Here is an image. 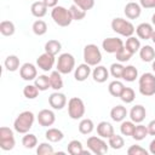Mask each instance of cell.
<instances>
[{
    "instance_id": "1",
    "label": "cell",
    "mask_w": 155,
    "mask_h": 155,
    "mask_svg": "<svg viewBox=\"0 0 155 155\" xmlns=\"http://www.w3.org/2000/svg\"><path fill=\"white\" fill-rule=\"evenodd\" d=\"M34 120H35V115L31 111H29V110L22 111L16 117V120L13 122V128H15L16 132L22 133V134H25L33 127Z\"/></svg>"
},
{
    "instance_id": "2",
    "label": "cell",
    "mask_w": 155,
    "mask_h": 155,
    "mask_svg": "<svg viewBox=\"0 0 155 155\" xmlns=\"http://www.w3.org/2000/svg\"><path fill=\"white\" fill-rule=\"evenodd\" d=\"M138 90L140 94L151 97L155 94V75L153 73H144L138 80Z\"/></svg>"
},
{
    "instance_id": "3",
    "label": "cell",
    "mask_w": 155,
    "mask_h": 155,
    "mask_svg": "<svg viewBox=\"0 0 155 155\" xmlns=\"http://www.w3.org/2000/svg\"><path fill=\"white\" fill-rule=\"evenodd\" d=\"M51 17H52L53 22L59 27H68L74 21L73 16L70 13V10H68L63 6H58V5L52 8Z\"/></svg>"
},
{
    "instance_id": "4",
    "label": "cell",
    "mask_w": 155,
    "mask_h": 155,
    "mask_svg": "<svg viewBox=\"0 0 155 155\" xmlns=\"http://www.w3.org/2000/svg\"><path fill=\"white\" fill-rule=\"evenodd\" d=\"M111 29L117 33L119 35L121 36H125V38H130L134 34L136 31V28L134 25L127 21V19H124L121 17H117V18H114L111 21Z\"/></svg>"
},
{
    "instance_id": "5",
    "label": "cell",
    "mask_w": 155,
    "mask_h": 155,
    "mask_svg": "<svg viewBox=\"0 0 155 155\" xmlns=\"http://www.w3.org/2000/svg\"><path fill=\"white\" fill-rule=\"evenodd\" d=\"M84 61L91 67H96L102 62V53L97 45L88 44L84 47Z\"/></svg>"
},
{
    "instance_id": "6",
    "label": "cell",
    "mask_w": 155,
    "mask_h": 155,
    "mask_svg": "<svg viewBox=\"0 0 155 155\" xmlns=\"http://www.w3.org/2000/svg\"><path fill=\"white\" fill-rule=\"evenodd\" d=\"M85 104L84 101L79 97H73L68 102V115L73 120H79L85 115Z\"/></svg>"
},
{
    "instance_id": "7",
    "label": "cell",
    "mask_w": 155,
    "mask_h": 155,
    "mask_svg": "<svg viewBox=\"0 0 155 155\" xmlns=\"http://www.w3.org/2000/svg\"><path fill=\"white\" fill-rule=\"evenodd\" d=\"M86 144H87V148L90 149V151L96 155H103V154L108 153V149H109V144H107L104 138H102L99 136L98 137H96V136L88 137Z\"/></svg>"
},
{
    "instance_id": "8",
    "label": "cell",
    "mask_w": 155,
    "mask_h": 155,
    "mask_svg": "<svg viewBox=\"0 0 155 155\" xmlns=\"http://www.w3.org/2000/svg\"><path fill=\"white\" fill-rule=\"evenodd\" d=\"M75 69V58L71 53H61L57 62V70L61 74H69Z\"/></svg>"
},
{
    "instance_id": "9",
    "label": "cell",
    "mask_w": 155,
    "mask_h": 155,
    "mask_svg": "<svg viewBox=\"0 0 155 155\" xmlns=\"http://www.w3.org/2000/svg\"><path fill=\"white\" fill-rule=\"evenodd\" d=\"M16 139L13 136V131L6 126L0 127V148L5 151L12 150L15 148Z\"/></svg>"
},
{
    "instance_id": "10",
    "label": "cell",
    "mask_w": 155,
    "mask_h": 155,
    "mask_svg": "<svg viewBox=\"0 0 155 155\" xmlns=\"http://www.w3.org/2000/svg\"><path fill=\"white\" fill-rule=\"evenodd\" d=\"M124 41L120 38H107L102 42V48L107 53H116L124 47Z\"/></svg>"
},
{
    "instance_id": "11",
    "label": "cell",
    "mask_w": 155,
    "mask_h": 155,
    "mask_svg": "<svg viewBox=\"0 0 155 155\" xmlns=\"http://www.w3.org/2000/svg\"><path fill=\"white\" fill-rule=\"evenodd\" d=\"M48 104L51 105L52 109L61 110L67 104V97H65L64 93H62L59 91H56V92H53V93L50 94V97H48Z\"/></svg>"
},
{
    "instance_id": "12",
    "label": "cell",
    "mask_w": 155,
    "mask_h": 155,
    "mask_svg": "<svg viewBox=\"0 0 155 155\" xmlns=\"http://www.w3.org/2000/svg\"><path fill=\"white\" fill-rule=\"evenodd\" d=\"M36 119H38V122H39L40 126H42V127H48V126H52V125L54 124V121H56V115H54V113H53L52 110H50V109H42V110L39 111Z\"/></svg>"
},
{
    "instance_id": "13",
    "label": "cell",
    "mask_w": 155,
    "mask_h": 155,
    "mask_svg": "<svg viewBox=\"0 0 155 155\" xmlns=\"http://www.w3.org/2000/svg\"><path fill=\"white\" fill-rule=\"evenodd\" d=\"M36 65L44 70V71H50L53 65H54V56L50 54L47 52H44L42 54H40L36 59Z\"/></svg>"
},
{
    "instance_id": "14",
    "label": "cell",
    "mask_w": 155,
    "mask_h": 155,
    "mask_svg": "<svg viewBox=\"0 0 155 155\" xmlns=\"http://www.w3.org/2000/svg\"><path fill=\"white\" fill-rule=\"evenodd\" d=\"M19 75L23 80L25 81H31V80H35L36 76H38V70H36V67L33 64V63H24L21 68H19Z\"/></svg>"
},
{
    "instance_id": "15",
    "label": "cell",
    "mask_w": 155,
    "mask_h": 155,
    "mask_svg": "<svg viewBox=\"0 0 155 155\" xmlns=\"http://www.w3.org/2000/svg\"><path fill=\"white\" fill-rule=\"evenodd\" d=\"M124 12H125V16L128 19H136L142 13V6L136 1H130V2L126 4V6L124 8Z\"/></svg>"
},
{
    "instance_id": "16",
    "label": "cell",
    "mask_w": 155,
    "mask_h": 155,
    "mask_svg": "<svg viewBox=\"0 0 155 155\" xmlns=\"http://www.w3.org/2000/svg\"><path fill=\"white\" fill-rule=\"evenodd\" d=\"M91 73H92L91 65H88L87 63H82V64H79L74 69V78H75L76 81L82 82V81H85L90 76Z\"/></svg>"
},
{
    "instance_id": "17",
    "label": "cell",
    "mask_w": 155,
    "mask_h": 155,
    "mask_svg": "<svg viewBox=\"0 0 155 155\" xmlns=\"http://www.w3.org/2000/svg\"><path fill=\"white\" fill-rule=\"evenodd\" d=\"M147 115V110L143 105L137 104L134 107H132V109L130 110V119L134 122V124H140Z\"/></svg>"
},
{
    "instance_id": "18",
    "label": "cell",
    "mask_w": 155,
    "mask_h": 155,
    "mask_svg": "<svg viewBox=\"0 0 155 155\" xmlns=\"http://www.w3.org/2000/svg\"><path fill=\"white\" fill-rule=\"evenodd\" d=\"M153 31H154V28L150 23H140L137 28H136V33H137V36L139 39H143V40H149L153 35Z\"/></svg>"
},
{
    "instance_id": "19",
    "label": "cell",
    "mask_w": 155,
    "mask_h": 155,
    "mask_svg": "<svg viewBox=\"0 0 155 155\" xmlns=\"http://www.w3.org/2000/svg\"><path fill=\"white\" fill-rule=\"evenodd\" d=\"M109 70L105 68V67H103V65H96V68L92 70V78H93V80L96 81V82H98V84H103V82H105L107 81V79L109 78Z\"/></svg>"
},
{
    "instance_id": "20",
    "label": "cell",
    "mask_w": 155,
    "mask_h": 155,
    "mask_svg": "<svg viewBox=\"0 0 155 155\" xmlns=\"http://www.w3.org/2000/svg\"><path fill=\"white\" fill-rule=\"evenodd\" d=\"M97 134L102 138H110L114 134V127L108 121H101L97 125Z\"/></svg>"
},
{
    "instance_id": "21",
    "label": "cell",
    "mask_w": 155,
    "mask_h": 155,
    "mask_svg": "<svg viewBox=\"0 0 155 155\" xmlns=\"http://www.w3.org/2000/svg\"><path fill=\"white\" fill-rule=\"evenodd\" d=\"M126 116H127V109H126L124 105H121V104L113 107L111 110H110V117H111V120L115 121V122H121V121H124V120L126 119Z\"/></svg>"
},
{
    "instance_id": "22",
    "label": "cell",
    "mask_w": 155,
    "mask_h": 155,
    "mask_svg": "<svg viewBox=\"0 0 155 155\" xmlns=\"http://www.w3.org/2000/svg\"><path fill=\"white\" fill-rule=\"evenodd\" d=\"M47 6L44 4V1H35L31 4L30 6V11H31V15L36 18H42L44 16H46L47 13Z\"/></svg>"
},
{
    "instance_id": "23",
    "label": "cell",
    "mask_w": 155,
    "mask_h": 155,
    "mask_svg": "<svg viewBox=\"0 0 155 155\" xmlns=\"http://www.w3.org/2000/svg\"><path fill=\"white\" fill-rule=\"evenodd\" d=\"M50 76V84H51V88H53L54 91H59L61 88H63V79H62V74L58 70L51 71Z\"/></svg>"
},
{
    "instance_id": "24",
    "label": "cell",
    "mask_w": 155,
    "mask_h": 155,
    "mask_svg": "<svg viewBox=\"0 0 155 155\" xmlns=\"http://www.w3.org/2000/svg\"><path fill=\"white\" fill-rule=\"evenodd\" d=\"M45 137H46V139H47L48 142H51V143H58V142H61V140L64 138V134H63V132H62L61 130L54 128V127H51V128H48V130L46 131Z\"/></svg>"
},
{
    "instance_id": "25",
    "label": "cell",
    "mask_w": 155,
    "mask_h": 155,
    "mask_svg": "<svg viewBox=\"0 0 155 155\" xmlns=\"http://www.w3.org/2000/svg\"><path fill=\"white\" fill-rule=\"evenodd\" d=\"M139 57L143 62H153L155 59V50L150 45L142 46L139 50Z\"/></svg>"
},
{
    "instance_id": "26",
    "label": "cell",
    "mask_w": 155,
    "mask_h": 155,
    "mask_svg": "<svg viewBox=\"0 0 155 155\" xmlns=\"http://www.w3.org/2000/svg\"><path fill=\"white\" fill-rule=\"evenodd\" d=\"M138 78V70L136 67L133 65H126L124 68V73H122V78L125 81L127 82H133L136 81V79Z\"/></svg>"
},
{
    "instance_id": "27",
    "label": "cell",
    "mask_w": 155,
    "mask_h": 155,
    "mask_svg": "<svg viewBox=\"0 0 155 155\" xmlns=\"http://www.w3.org/2000/svg\"><path fill=\"white\" fill-rule=\"evenodd\" d=\"M61 50H62V44L58 40L52 39V40H48L45 44V52H47L50 54L56 56V54H58L61 52Z\"/></svg>"
},
{
    "instance_id": "28",
    "label": "cell",
    "mask_w": 155,
    "mask_h": 155,
    "mask_svg": "<svg viewBox=\"0 0 155 155\" xmlns=\"http://www.w3.org/2000/svg\"><path fill=\"white\" fill-rule=\"evenodd\" d=\"M4 65L6 68V70L8 71H16L19 68V58L16 54H10L6 57Z\"/></svg>"
},
{
    "instance_id": "29",
    "label": "cell",
    "mask_w": 155,
    "mask_h": 155,
    "mask_svg": "<svg viewBox=\"0 0 155 155\" xmlns=\"http://www.w3.org/2000/svg\"><path fill=\"white\" fill-rule=\"evenodd\" d=\"M125 47L132 53V54H134L136 52H138L139 50H140V41H139V39H137L136 36H130V38H127V40H126V44H125Z\"/></svg>"
},
{
    "instance_id": "30",
    "label": "cell",
    "mask_w": 155,
    "mask_h": 155,
    "mask_svg": "<svg viewBox=\"0 0 155 155\" xmlns=\"http://www.w3.org/2000/svg\"><path fill=\"white\" fill-rule=\"evenodd\" d=\"M16 31V27L11 21H2L0 23V33L4 36H11Z\"/></svg>"
},
{
    "instance_id": "31",
    "label": "cell",
    "mask_w": 155,
    "mask_h": 155,
    "mask_svg": "<svg viewBox=\"0 0 155 155\" xmlns=\"http://www.w3.org/2000/svg\"><path fill=\"white\" fill-rule=\"evenodd\" d=\"M34 85L40 90V91H46L51 87L50 84V76L47 75H39L36 76V79L34 80Z\"/></svg>"
},
{
    "instance_id": "32",
    "label": "cell",
    "mask_w": 155,
    "mask_h": 155,
    "mask_svg": "<svg viewBox=\"0 0 155 155\" xmlns=\"http://www.w3.org/2000/svg\"><path fill=\"white\" fill-rule=\"evenodd\" d=\"M94 130V124L91 119H82L79 122V132L82 134H90Z\"/></svg>"
},
{
    "instance_id": "33",
    "label": "cell",
    "mask_w": 155,
    "mask_h": 155,
    "mask_svg": "<svg viewBox=\"0 0 155 155\" xmlns=\"http://www.w3.org/2000/svg\"><path fill=\"white\" fill-rule=\"evenodd\" d=\"M148 127L145 125H142V124H138L136 127H134V131H133V134H132V138L134 140H143L147 136H148Z\"/></svg>"
},
{
    "instance_id": "34",
    "label": "cell",
    "mask_w": 155,
    "mask_h": 155,
    "mask_svg": "<svg viewBox=\"0 0 155 155\" xmlns=\"http://www.w3.org/2000/svg\"><path fill=\"white\" fill-rule=\"evenodd\" d=\"M124 87H125L124 84L116 79V80H114V81H111V82L109 84L108 90H109V93H110L113 97H120V94H121Z\"/></svg>"
},
{
    "instance_id": "35",
    "label": "cell",
    "mask_w": 155,
    "mask_h": 155,
    "mask_svg": "<svg viewBox=\"0 0 155 155\" xmlns=\"http://www.w3.org/2000/svg\"><path fill=\"white\" fill-rule=\"evenodd\" d=\"M84 148H82V143L78 139H73L69 142L68 144V153L70 155H82Z\"/></svg>"
},
{
    "instance_id": "36",
    "label": "cell",
    "mask_w": 155,
    "mask_h": 155,
    "mask_svg": "<svg viewBox=\"0 0 155 155\" xmlns=\"http://www.w3.org/2000/svg\"><path fill=\"white\" fill-rule=\"evenodd\" d=\"M134 127H136V124L132 120H130V121L124 120V121H121V125H120V132H121L122 136H126V137L131 136L132 137Z\"/></svg>"
},
{
    "instance_id": "37",
    "label": "cell",
    "mask_w": 155,
    "mask_h": 155,
    "mask_svg": "<svg viewBox=\"0 0 155 155\" xmlns=\"http://www.w3.org/2000/svg\"><path fill=\"white\" fill-rule=\"evenodd\" d=\"M22 144L25 149H33L38 145V138L33 133H25V136L22 138Z\"/></svg>"
},
{
    "instance_id": "38",
    "label": "cell",
    "mask_w": 155,
    "mask_h": 155,
    "mask_svg": "<svg viewBox=\"0 0 155 155\" xmlns=\"http://www.w3.org/2000/svg\"><path fill=\"white\" fill-rule=\"evenodd\" d=\"M109 147L114 150H119L121 148H124L125 145V139L122 138V136H119V134H113L110 138H109V142H108Z\"/></svg>"
},
{
    "instance_id": "39",
    "label": "cell",
    "mask_w": 155,
    "mask_h": 155,
    "mask_svg": "<svg viewBox=\"0 0 155 155\" xmlns=\"http://www.w3.org/2000/svg\"><path fill=\"white\" fill-rule=\"evenodd\" d=\"M31 29H33V33H34L35 35L41 36V35L46 34V31H47V24H46V22H44L42 19H38V21H35V22L33 23Z\"/></svg>"
},
{
    "instance_id": "40",
    "label": "cell",
    "mask_w": 155,
    "mask_h": 155,
    "mask_svg": "<svg viewBox=\"0 0 155 155\" xmlns=\"http://www.w3.org/2000/svg\"><path fill=\"white\" fill-rule=\"evenodd\" d=\"M124 103L128 104V103H132L136 98V93H134V90L131 88V87H124L120 97H119Z\"/></svg>"
},
{
    "instance_id": "41",
    "label": "cell",
    "mask_w": 155,
    "mask_h": 155,
    "mask_svg": "<svg viewBox=\"0 0 155 155\" xmlns=\"http://www.w3.org/2000/svg\"><path fill=\"white\" fill-rule=\"evenodd\" d=\"M39 88L35 86V85H27V86H24V88H23V94H24V97L25 98H28V99H35L36 97H38V94H39Z\"/></svg>"
},
{
    "instance_id": "42",
    "label": "cell",
    "mask_w": 155,
    "mask_h": 155,
    "mask_svg": "<svg viewBox=\"0 0 155 155\" xmlns=\"http://www.w3.org/2000/svg\"><path fill=\"white\" fill-rule=\"evenodd\" d=\"M69 10H70V13H71L74 21H81V19H84L85 16H86V11L82 10L81 7H79V6L75 5V4H73Z\"/></svg>"
},
{
    "instance_id": "43",
    "label": "cell",
    "mask_w": 155,
    "mask_h": 155,
    "mask_svg": "<svg viewBox=\"0 0 155 155\" xmlns=\"http://www.w3.org/2000/svg\"><path fill=\"white\" fill-rule=\"evenodd\" d=\"M36 154L38 155H52V154H54V150L50 143L42 142L39 144V147L36 149Z\"/></svg>"
},
{
    "instance_id": "44",
    "label": "cell",
    "mask_w": 155,
    "mask_h": 155,
    "mask_svg": "<svg viewBox=\"0 0 155 155\" xmlns=\"http://www.w3.org/2000/svg\"><path fill=\"white\" fill-rule=\"evenodd\" d=\"M124 65L119 62V63H113L111 65H110V70H109V73L111 74V76L113 78H116V79H121L122 78V73H124Z\"/></svg>"
},
{
    "instance_id": "45",
    "label": "cell",
    "mask_w": 155,
    "mask_h": 155,
    "mask_svg": "<svg viewBox=\"0 0 155 155\" xmlns=\"http://www.w3.org/2000/svg\"><path fill=\"white\" fill-rule=\"evenodd\" d=\"M133 54L124 46L119 52H116L115 53V57H116V59L120 62V63H124V62H128L130 59H131V57H132Z\"/></svg>"
},
{
    "instance_id": "46",
    "label": "cell",
    "mask_w": 155,
    "mask_h": 155,
    "mask_svg": "<svg viewBox=\"0 0 155 155\" xmlns=\"http://www.w3.org/2000/svg\"><path fill=\"white\" fill-rule=\"evenodd\" d=\"M127 154L128 155H148L149 151L145 150L144 148H142L140 145H131L128 149H127Z\"/></svg>"
},
{
    "instance_id": "47",
    "label": "cell",
    "mask_w": 155,
    "mask_h": 155,
    "mask_svg": "<svg viewBox=\"0 0 155 155\" xmlns=\"http://www.w3.org/2000/svg\"><path fill=\"white\" fill-rule=\"evenodd\" d=\"M73 1L75 5H78L85 11H88L94 6V0H73Z\"/></svg>"
},
{
    "instance_id": "48",
    "label": "cell",
    "mask_w": 155,
    "mask_h": 155,
    "mask_svg": "<svg viewBox=\"0 0 155 155\" xmlns=\"http://www.w3.org/2000/svg\"><path fill=\"white\" fill-rule=\"evenodd\" d=\"M139 5L144 8H155V0H139Z\"/></svg>"
},
{
    "instance_id": "49",
    "label": "cell",
    "mask_w": 155,
    "mask_h": 155,
    "mask_svg": "<svg viewBox=\"0 0 155 155\" xmlns=\"http://www.w3.org/2000/svg\"><path fill=\"white\" fill-rule=\"evenodd\" d=\"M148 133L150 136H155V120H151L149 124H148Z\"/></svg>"
},
{
    "instance_id": "50",
    "label": "cell",
    "mask_w": 155,
    "mask_h": 155,
    "mask_svg": "<svg viewBox=\"0 0 155 155\" xmlns=\"http://www.w3.org/2000/svg\"><path fill=\"white\" fill-rule=\"evenodd\" d=\"M42 1H44V4H45L48 8H53V7H56L57 4H58V0H42Z\"/></svg>"
},
{
    "instance_id": "51",
    "label": "cell",
    "mask_w": 155,
    "mask_h": 155,
    "mask_svg": "<svg viewBox=\"0 0 155 155\" xmlns=\"http://www.w3.org/2000/svg\"><path fill=\"white\" fill-rule=\"evenodd\" d=\"M149 153L150 154H153V155H155V138L150 142V144H149Z\"/></svg>"
},
{
    "instance_id": "52",
    "label": "cell",
    "mask_w": 155,
    "mask_h": 155,
    "mask_svg": "<svg viewBox=\"0 0 155 155\" xmlns=\"http://www.w3.org/2000/svg\"><path fill=\"white\" fill-rule=\"evenodd\" d=\"M150 39H151V40H153V42L155 44V30L153 31V35H151V38H150Z\"/></svg>"
},
{
    "instance_id": "53",
    "label": "cell",
    "mask_w": 155,
    "mask_h": 155,
    "mask_svg": "<svg viewBox=\"0 0 155 155\" xmlns=\"http://www.w3.org/2000/svg\"><path fill=\"white\" fill-rule=\"evenodd\" d=\"M151 23H153V25H155V13L151 16Z\"/></svg>"
},
{
    "instance_id": "54",
    "label": "cell",
    "mask_w": 155,
    "mask_h": 155,
    "mask_svg": "<svg viewBox=\"0 0 155 155\" xmlns=\"http://www.w3.org/2000/svg\"><path fill=\"white\" fill-rule=\"evenodd\" d=\"M151 69L154 70V73H155V59L153 61V64H151Z\"/></svg>"
},
{
    "instance_id": "55",
    "label": "cell",
    "mask_w": 155,
    "mask_h": 155,
    "mask_svg": "<svg viewBox=\"0 0 155 155\" xmlns=\"http://www.w3.org/2000/svg\"><path fill=\"white\" fill-rule=\"evenodd\" d=\"M130 1H136V0H130Z\"/></svg>"
}]
</instances>
